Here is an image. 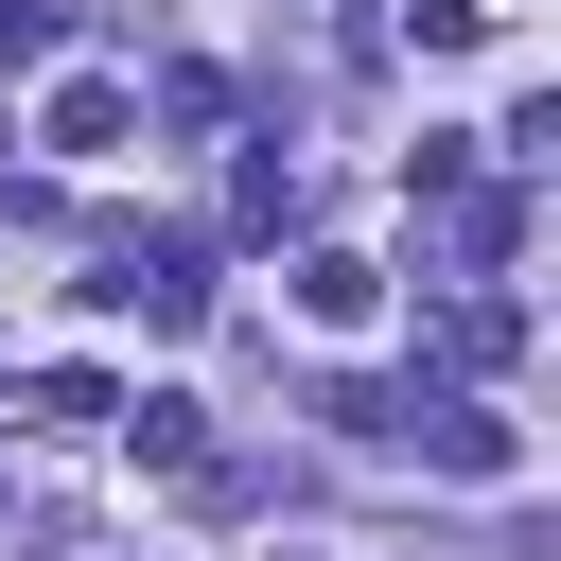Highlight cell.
Wrapping results in <instances>:
<instances>
[{
	"instance_id": "obj_7",
	"label": "cell",
	"mask_w": 561,
	"mask_h": 561,
	"mask_svg": "<svg viewBox=\"0 0 561 561\" xmlns=\"http://www.w3.org/2000/svg\"><path fill=\"white\" fill-rule=\"evenodd\" d=\"M35 421H53V438H105L123 386H105V368H35Z\"/></svg>"
},
{
	"instance_id": "obj_9",
	"label": "cell",
	"mask_w": 561,
	"mask_h": 561,
	"mask_svg": "<svg viewBox=\"0 0 561 561\" xmlns=\"http://www.w3.org/2000/svg\"><path fill=\"white\" fill-rule=\"evenodd\" d=\"M263 561H316V543H263Z\"/></svg>"
},
{
	"instance_id": "obj_6",
	"label": "cell",
	"mask_w": 561,
	"mask_h": 561,
	"mask_svg": "<svg viewBox=\"0 0 561 561\" xmlns=\"http://www.w3.org/2000/svg\"><path fill=\"white\" fill-rule=\"evenodd\" d=\"M123 438H140L158 473H193V456H210V403H193V386H140V403H123Z\"/></svg>"
},
{
	"instance_id": "obj_8",
	"label": "cell",
	"mask_w": 561,
	"mask_h": 561,
	"mask_svg": "<svg viewBox=\"0 0 561 561\" xmlns=\"http://www.w3.org/2000/svg\"><path fill=\"white\" fill-rule=\"evenodd\" d=\"M0 70H53V0H0Z\"/></svg>"
},
{
	"instance_id": "obj_5",
	"label": "cell",
	"mask_w": 561,
	"mask_h": 561,
	"mask_svg": "<svg viewBox=\"0 0 561 561\" xmlns=\"http://www.w3.org/2000/svg\"><path fill=\"white\" fill-rule=\"evenodd\" d=\"M368 298H386V280H368L351 245H298V316H316V333H368Z\"/></svg>"
},
{
	"instance_id": "obj_2",
	"label": "cell",
	"mask_w": 561,
	"mask_h": 561,
	"mask_svg": "<svg viewBox=\"0 0 561 561\" xmlns=\"http://www.w3.org/2000/svg\"><path fill=\"white\" fill-rule=\"evenodd\" d=\"M88 298H123L140 333H193V316H210V245H193V228H123V245L88 263Z\"/></svg>"
},
{
	"instance_id": "obj_1",
	"label": "cell",
	"mask_w": 561,
	"mask_h": 561,
	"mask_svg": "<svg viewBox=\"0 0 561 561\" xmlns=\"http://www.w3.org/2000/svg\"><path fill=\"white\" fill-rule=\"evenodd\" d=\"M403 456H421V473H473V491H508V473H526V421H508L491 386H403Z\"/></svg>"
},
{
	"instance_id": "obj_4",
	"label": "cell",
	"mask_w": 561,
	"mask_h": 561,
	"mask_svg": "<svg viewBox=\"0 0 561 561\" xmlns=\"http://www.w3.org/2000/svg\"><path fill=\"white\" fill-rule=\"evenodd\" d=\"M508 351H526V298H491V280L438 298V368H508Z\"/></svg>"
},
{
	"instance_id": "obj_3",
	"label": "cell",
	"mask_w": 561,
	"mask_h": 561,
	"mask_svg": "<svg viewBox=\"0 0 561 561\" xmlns=\"http://www.w3.org/2000/svg\"><path fill=\"white\" fill-rule=\"evenodd\" d=\"M35 140H53V158H123V140H140V88H123V70H70V88L35 105Z\"/></svg>"
}]
</instances>
